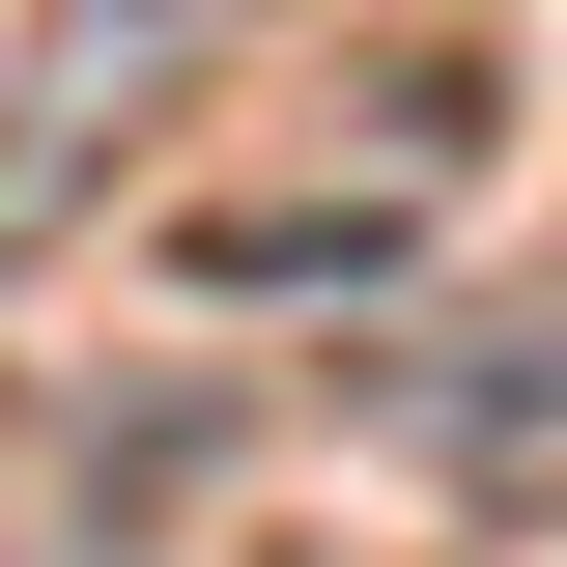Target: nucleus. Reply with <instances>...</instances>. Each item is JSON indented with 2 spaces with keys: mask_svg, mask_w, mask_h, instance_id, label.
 <instances>
[{
  "mask_svg": "<svg viewBox=\"0 0 567 567\" xmlns=\"http://www.w3.org/2000/svg\"><path fill=\"white\" fill-rule=\"evenodd\" d=\"M398 425L483 511H567V312H483V341H398Z\"/></svg>",
  "mask_w": 567,
  "mask_h": 567,
  "instance_id": "f257e3e1",
  "label": "nucleus"
},
{
  "mask_svg": "<svg viewBox=\"0 0 567 567\" xmlns=\"http://www.w3.org/2000/svg\"><path fill=\"white\" fill-rule=\"evenodd\" d=\"M199 29H227V0H58V29H29V142H0V199H85V142L199 58Z\"/></svg>",
  "mask_w": 567,
  "mask_h": 567,
  "instance_id": "f03ea898",
  "label": "nucleus"
}]
</instances>
